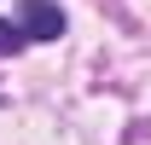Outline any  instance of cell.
Returning a JSON list of instances; mask_svg holds the SVG:
<instances>
[{"mask_svg": "<svg viewBox=\"0 0 151 145\" xmlns=\"http://www.w3.org/2000/svg\"><path fill=\"white\" fill-rule=\"evenodd\" d=\"M23 41H29V35H23V23H12V18H0V58H12V52L23 47Z\"/></svg>", "mask_w": 151, "mask_h": 145, "instance_id": "7a4b0ae2", "label": "cell"}, {"mask_svg": "<svg viewBox=\"0 0 151 145\" xmlns=\"http://www.w3.org/2000/svg\"><path fill=\"white\" fill-rule=\"evenodd\" d=\"M18 23H23L29 41H58V35H64V12H58L52 0H23V6H18Z\"/></svg>", "mask_w": 151, "mask_h": 145, "instance_id": "6da1fadb", "label": "cell"}]
</instances>
